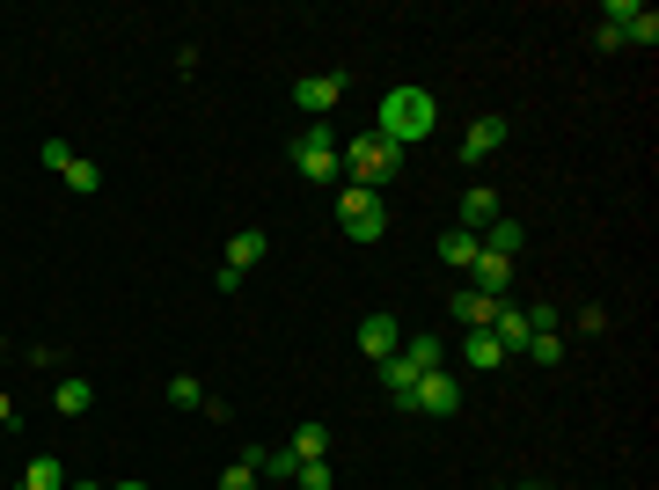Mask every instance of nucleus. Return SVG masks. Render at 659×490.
Listing matches in <instances>:
<instances>
[{
    "instance_id": "nucleus-33",
    "label": "nucleus",
    "mask_w": 659,
    "mask_h": 490,
    "mask_svg": "<svg viewBox=\"0 0 659 490\" xmlns=\"http://www.w3.org/2000/svg\"><path fill=\"white\" fill-rule=\"evenodd\" d=\"M81 490H103V483H81Z\"/></svg>"
},
{
    "instance_id": "nucleus-24",
    "label": "nucleus",
    "mask_w": 659,
    "mask_h": 490,
    "mask_svg": "<svg viewBox=\"0 0 659 490\" xmlns=\"http://www.w3.org/2000/svg\"><path fill=\"white\" fill-rule=\"evenodd\" d=\"M411 381H417V373L403 367V351H396V359H381V389H389L396 403H403V395H411Z\"/></svg>"
},
{
    "instance_id": "nucleus-31",
    "label": "nucleus",
    "mask_w": 659,
    "mask_h": 490,
    "mask_svg": "<svg viewBox=\"0 0 659 490\" xmlns=\"http://www.w3.org/2000/svg\"><path fill=\"white\" fill-rule=\"evenodd\" d=\"M8 425H15V403H8V395H0V432H8Z\"/></svg>"
},
{
    "instance_id": "nucleus-21",
    "label": "nucleus",
    "mask_w": 659,
    "mask_h": 490,
    "mask_svg": "<svg viewBox=\"0 0 659 490\" xmlns=\"http://www.w3.org/2000/svg\"><path fill=\"white\" fill-rule=\"evenodd\" d=\"M243 462L257 468V476H293V468H301V462H293V454H286V446H249Z\"/></svg>"
},
{
    "instance_id": "nucleus-14",
    "label": "nucleus",
    "mask_w": 659,
    "mask_h": 490,
    "mask_svg": "<svg viewBox=\"0 0 659 490\" xmlns=\"http://www.w3.org/2000/svg\"><path fill=\"white\" fill-rule=\"evenodd\" d=\"M476 242H484V256H520V242H528V227L498 213V220H491L484 235H476Z\"/></svg>"
},
{
    "instance_id": "nucleus-32",
    "label": "nucleus",
    "mask_w": 659,
    "mask_h": 490,
    "mask_svg": "<svg viewBox=\"0 0 659 490\" xmlns=\"http://www.w3.org/2000/svg\"><path fill=\"white\" fill-rule=\"evenodd\" d=\"M118 490H146V483H118Z\"/></svg>"
},
{
    "instance_id": "nucleus-1",
    "label": "nucleus",
    "mask_w": 659,
    "mask_h": 490,
    "mask_svg": "<svg viewBox=\"0 0 659 490\" xmlns=\"http://www.w3.org/2000/svg\"><path fill=\"white\" fill-rule=\"evenodd\" d=\"M433 124H439V103L425 96V88H389V96H381V118H374V132H381V140H396V147L411 154L417 140L433 132Z\"/></svg>"
},
{
    "instance_id": "nucleus-26",
    "label": "nucleus",
    "mask_w": 659,
    "mask_h": 490,
    "mask_svg": "<svg viewBox=\"0 0 659 490\" xmlns=\"http://www.w3.org/2000/svg\"><path fill=\"white\" fill-rule=\"evenodd\" d=\"M67 183H73V191H81V198H89V191H103L96 162H81V154H73V162H67Z\"/></svg>"
},
{
    "instance_id": "nucleus-27",
    "label": "nucleus",
    "mask_w": 659,
    "mask_h": 490,
    "mask_svg": "<svg viewBox=\"0 0 659 490\" xmlns=\"http://www.w3.org/2000/svg\"><path fill=\"white\" fill-rule=\"evenodd\" d=\"M293 483H301V490H330L338 476H330V462H301V468H293Z\"/></svg>"
},
{
    "instance_id": "nucleus-6",
    "label": "nucleus",
    "mask_w": 659,
    "mask_h": 490,
    "mask_svg": "<svg viewBox=\"0 0 659 490\" xmlns=\"http://www.w3.org/2000/svg\"><path fill=\"white\" fill-rule=\"evenodd\" d=\"M601 15H609V29L623 37V45H645V51L659 45V15H652V8H637V0H609Z\"/></svg>"
},
{
    "instance_id": "nucleus-12",
    "label": "nucleus",
    "mask_w": 659,
    "mask_h": 490,
    "mask_svg": "<svg viewBox=\"0 0 659 490\" xmlns=\"http://www.w3.org/2000/svg\"><path fill=\"white\" fill-rule=\"evenodd\" d=\"M491 337L506 344V351H528V337H536V330H528V308L498 300V315H491Z\"/></svg>"
},
{
    "instance_id": "nucleus-5",
    "label": "nucleus",
    "mask_w": 659,
    "mask_h": 490,
    "mask_svg": "<svg viewBox=\"0 0 659 490\" xmlns=\"http://www.w3.org/2000/svg\"><path fill=\"white\" fill-rule=\"evenodd\" d=\"M403 410L455 417V410H462V381H455V373H417V381H411V395H403Z\"/></svg>"
},
{
    "instance_id": "nucleus-28",
    "label": "nucleus",
    "mask_w": 659,
    "mask_h": 490,
    "mask_svg": "<svg viewBox=\"0 0 659 490\" xmlns=\"http://www.w3.org/2000/svg\"><path fill=\"white\" fill-rule=\"evenodd\" d=\"M220 490H257V468H249V462H227V468H220Z\"/></svg>"
},
{
    "instance_id": "nucleus-10",
    "label": "nucleus",
    "mask_w": 659,
    "mask_h": 490,
    "mask_svg": "<svg viewBox=\"0 0 659 490\" xmlns=\"http://www.w3.org/2000/svg\"><path fill=\"white\" fill-rule=\"evenodd\" d=\"M498 147H506V118H476L462 132V162H491Z\"/></svg>"
},
{
    "instance_id": "nucleus-16",
    "label": "nucleus",
    "mask_w": 659,
    "mask_h": 490,
    "mask_svg": "<svg viewBox=\"0 0 659 490\" xmlns=\"http://www.w3.org/2000/svg\"><path fill=\"white\" fill-rule=\"evenodd\" d=\"M51 403H59V417H89V403H96V381H81V373H67V381L51 389Z\"/></svg>"
},
{
    "instance_id": "nucleus-19",
    "label": "nucleus",
    "mask_w": 659,
    "mask_h": 490,
    "mask_svg": "<svg viewBox=\"0 0 659 490\" xmlns=\"http://www.w3.org/2000/svg\"><path fill=\"white\" fill-rule=\"evenodd\" d=\"M396 351H403V367H411V373H439V337H425V330H417V337H403Z\"/></svg>"
},
{
    "instance_id": "nucleus-2",
    "label": "nucleus",
    "mask_w": 659,
    "mask_h": 490,
    "mask_svg": "<svg viewBox=\"0 0 659 490\" xmlns=\"http://www.w3.org/2000/svg\"><path fill=\"white\" fill-rule=\"evenodd\" d=\"M338 162L352 169V183H360V191H389L396 169H403V147H396V140H381V132H366V140H344Z\"/></svg>"
},
{
    "instance_id": "nucleus-7",
    "label": "nucleus",
    "mask_w": 659,
    "mask_h": 490,
    "mask_svg": "<svg viewBox=\"0 0 659 490\" xmlns=\"http://www.w3.org/2000/svg\"><path fill=\"white\" fill-rule=\"evenodd\" d=\"M338 96H344V74H308V81H293V110H308L316 124L338 110Z\"/></svg>"
},
{
    "instance_id": "nucleus-30",
    "label": "nucleus",
    "mask_w": 659,
    "mask_h": 490,
    "mask_svg": "<svg viewBox=\"0 0 659 490\" xmlns=\"http://www.w3.org/2000/svg\"><path fill=\"white\" fill-rule=\"evenodd\" d=\"M557 322H564V315L550 308V300H536V308H528V330H557Z\"/></svg>"
},
{
    "instance_id": "nucleus-11",
    "label": "nucleus",
    "mask_w": 659,
    "mask_h": 490,
    "mask_svg": "<svg viewBox=\"0 0 659 490\" xmlns=\"http://www.w3.org/2000/svg\"><path fill=\"white\" fill-rule=\"evenodd\" d=\"M447 315L462 322V330H491V315H498V300H491V294H476V286H462V294L447 300Z\"/></svg>"
},
{
    "instance_id": "nucleus-20",
    "label": "nucleus",
    "mask_w": 659,
    "mask_h": 490,
    "mask_svg": "<svg viewBox=\"0 0 659 490\" xmlns=\"http://www.w3.org/2000/svg\"><path fill=\"white\" fill-rule=\"evenodd\" d=\"M469 367L491 373V367H506V344L491 337V330H469Z\"/></svg>"
},
{
    "instance_id": "nucleus-15",
    "label": "nucleus",
    "mask_w": 659,
    "mask_h": 490,
    "mask_svg": "<svg viewBox=\"0 0 659 490\" xmlns=\"http://www.w3.org/2000/svg\"><path fill=\"white\" fill-rule=\"evenodd\" d=\"M476 256H484V242H476V235H469V227H447V235H439V264L469 271V264H476Z\"/></svg>"
},
{
    "instance_id": "nucleus-25",
    "label": "nucleus",
    "mask_w": 659,
    "mask_h": 490,
    "mask_svg": "<svg viewBox=\"0 0 659 490\" xmlns=\"http://www.w3.org/2000/svg\"><path fill=\"white\" fill-rule=\"evenodd\" d=\"M169 403H176V410H198V403H205L198 373H176V381H169Z\"/></svg>"
},
{
    "instance_id": "nucleus-23",
    "label": "nucleus",
    "mask_w": 659,
    "mask_h": 490,
    "mask_svg": "<svg viewBox=\"0 0 659 490\" xmlns=\"http://www.w3.org/2000/svg\"><path fill=\"white\" fill-rule=\"evenodd\" d=\"M528 359H536V367H564V337L557 330H536V337H528Z\"/></svg>"
},
{
    "instance_id": "nucleus-29",
    "label": "nucleus",
    "mask_w": 659,
    "mask_h": 490,
    "mask_svg": "<svg viewBox=\"0 0 659 490\" xmlns=\"http://www.w3.org/2000/svg\"><path fill=\"white\" fill-rule=\"evenodd\" d=\"M37 162H45V169H51V176H67V162H73V147H67V140H45V147H37Z\"/></svg>"
},
{
    "instance_id": "nucleus-22",
    "label": "nucleus",
    "mask_w": 659,
    "mask_h": 490,
    "mask_svg": "<svg viewBox=\"0 0 659 490\" xmlns=\"http://www.w3.org/2000/svg\"><path fill=\"white\" fill-rule=\"evenodd\" d=\"M23 490H67V476H59V462H51V454H30Z\"/></svg>"
},
{
    "instance_id": "nucleus-3",
    "label": "nucleus",
    "mask_w": 659,
    "mask_h": 490,
    "mask_svg": "<svg viewBox=\"0 0 659 490\" xmlns=\"http://www.w3.org/2000/svg\"><path fill=\"white\" fill-rule=\"evenodd\" d=\"M338 227L352 235V242H381V235H389V205H381V191L344 183L338 191Z\"/></svg>"
},
{
    "instance_id": "nucleus-4",
    "label": "nucleus",
    "mask_w": 659,
    "mask_h": 490,
    "mask_svg": "<svg viewBox=\"0 0 659 490\" xmlns=\"http://www.w3.org/2000/svg\"><path fill=\"white\" fill-rule=\"evenodd\" d=\"M338 132H330V124H308V132H301V140H293V169L308 176V183H338L344 176V162H338Z\"/></svg>"
},
{
    "instance_id": "nucleus-17",
    "label": "nucleus",
    "mask_w": 659,
    "mask_h": 490,
    "mask_svg": "<svg viewBox=\"0 0 659 490\" xmlns=\"http://www.w3.org/2000/svg\"><path fill=\"white\" fill-rule=\"evenodd\" d=\"M264 227H243V235H235V242H227V271H249V264H264Z\"/></svg>"
},
{
    "instance_id": "nucleus-8",
    "label": "nucleus",
    "mask_w": 659,
    "mask_h": 490,
    "mask_svg": "<svg viewBox=\"0 0 659 490\" xmlns=\"http://www.w3.org/2000/svg\"><path fill=\"white\" fill-rule=\"evenodd\" d=\"M396 344H403V322H396V315H366L360 322V351L374 359V367H381V359H396Z\"/></svg>"
},
{
    "instance_id": "nucleus-13",
    "label": "nucleus",
    "mask_w": 659,
    "mask_h": 490,
    "mask_svg": "<svg viewBox=\"0 0 659 490\" xmlns=\"http://www.w3.org/2000/svg\"><path fill=\"white\" fill-rule=\"evenodd\" d=\"M491 220H498V191H484V183H469V198H462V220H455V227H469V235H484Z\"/></svg>"
},
{
    "instance_id": "nucleus-18",
    "label": "nucleus",
    "mask_w": 659,
    "mask_h": 490,
    "mask_svg": "<svg viewBox=\"0 0 659 490\" xmlns=\"http://www.w3.org/2000/svg\"><path fill=\"white\" fill-rule=\"evenodd\" d=\"M286 454H293V462H330V425H301Z\"/></svg>"
},
{
    "instance_id": "nucleus-9",
    "label": "nucleus",
    "mask_w": 659,
    "mask_h": 490,
    "mask_svg": "<svg viewBox=\"0 0 659 490\" xmlns=\"http://www.w3.org/2000/svg\"><path fill=\"white\" fill-rule=\"evenodd\" d=\"M469 286L491 294V300H506L513 294V256H476V264H469Z\"/></svg>"
}]
</instances>
